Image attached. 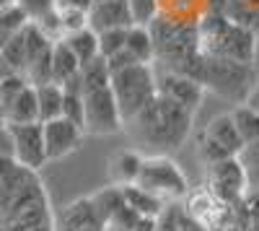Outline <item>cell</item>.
Masks as SVG:
<instances>
[{"label": "cell", "mask_w": 259, "mask_h": 231, "mask_svg": "<svg viewBox=\"0 0 259 231\" xmlns=\"http://www.w3.org/2000/svg\"><path fill=\"white\" fill-rule=\"evenodd\" d=\"M192 114L194 112L156 94L124 125L138 145H145L153 153H171L184 145L192 130Z\"/></svg>", "instance_id": "6da1fadb"}, {"label": "cell", "mask_w": 259, "mask_h": 231, "mask_svg": "<svg viewBox=\"0 0 259 231\" xmlns=\"http://www.w3.org/2000/svg\"><path fill=\"white\" fill-rule=\"evenodd\" d=\"M197 45L202 55L251 65L256 52V34L228 21L223 13H205L197 21Z\"/></svg>", "instance_id": "7a4b0ae2"}, {"label": "cell", "mask_w": 259, "mask_h": 231, "mask_svg": "<svg viewBox=\"0 0 259 231\" xmlns=\"http://www.w3.org/2000/svg\"><path fill=\"white\" fill-rule=\"evenodd\" d=\"M109 89L117 101L122 125L133 120L145 104L156 96V70L153 62H133L127 68L109 73Z\"/></svg>", "instance_id": "3957f363"}, {"label": "cell", "mask_w": 259, "mask_h": 231, "mask_svg": "<svg viewBox=\"0 0 259 231\" xmlns=\"http://www.w3.org/2000/svg\"><path fill=\"white\" fill-rule=\"evenodd\" d=\"M200 83L205 86V91H215L233 101H246L249 91L254 89V70L246 62L202 55Z\"/></svg>", "instance_id": "277c9868"}, {"label": "cell", "mask_w": 259, "mask_h": 231, "mask_svg": "<svg viewBox=\"0 0 259 231\" xmlns=\"http://www.w3.org/2000/svg\"><path fill=\"white\" fill-rule=\"evenodd\" d=\"M135 187H140V190L148 192V195L158 198L161 203L184 198L187 190H189L184 172L177 166L174 159H168V153L143 156L140 172H138V179H135Z\"/></svg>", "instance_id": "5b68a950"}, {"label": "cell", "mask_w": 259, "mask_h": 231, "mask_svg": "<svg viewBox=\"0 0 259 231\" xmlns=\"http://www.w3.org/2000/svg\"><path fill=\"white\" fill-rule=\"evenodd\" d=\"M83 91V117L80 128L83 133L91 135H112L122 128V120L117 112V101L109 89V83L104 86H80Z\"/></svg>", "instance_id": "8992f818"}, {"label": "cell", "mask_w": 259, "mask_h": 231, "mask_svg": "<svg viewBox=\"0 0 259 231\" xmlns=\"http://www.w3.org/2000/svg\"><path fill=\"white\" fill-rule=\"evenodd\" d=\"M241 138L236 133L233 122H231V114H218L212 117L205 130L197 140V153L205 164H215V161H223V159H233L236 153L241 151Z\"/></svg>", "instance_id": "52a82bcc"}, {"label": "cell", "mask_w": 259, "mask_h": 231, "mask_svg": "<svg viewBox=\"0 0 259 231\" xmlns=\"http://www.w3.org/2000/svg\"><path fill=\"white\" fill-rule=\"evenodd\" d=\"M11 135V159L16 166L29 172H39L47 164L45 138H41V122L29 125H6Z\"/></svg>", "instance_id": "ba28073f"}, {"label": "cell", "mask_w": 259, "mask_h": 231, "mask_svg": "<svg viewBox=\"0 0 259 231\" xmlns=\"http://www.w3.org/2000/svg\"><path fill=\"white\" fill-rule=\"evenodd\" d=\"M207 190L223 200L226 205L228 203H236L246 190H249V182H246V174L241 169L239 159H223V161H215V164H207Z\"/></svg>", "instance_id": "9c48e42d"}, {"label": "cell", "mask_w": 259, "mask_h": 231, "mask_svg": "<svg viewBox=\"0 0 259 231\" xmlns=\"http://www.w3.org/2000/svg\"><path fill=\"white\" fill-rule=\"evenodd\" d=\"M156 94L179 104V107H184L189 112H197L202 99H205V86L200 81H194L189 75H182V73L156 70Z\"/></svg>", "instance_id": "30bf717a"}, {"label": "cell", "mask_w": 259, "mask_h": 231, "mask_svg": "<svg viewBox=\"0 0 259 231\" xmlns=\"http://www.w3.org/2000/svg\"><path fill=\"white\" fill-rule=\"evenodd\" d=\"M41 138H45L47 161H57L78 151V145L83 140V128L68 117H55V120L41 122Z\"/></svg>", "instance_id": "8fae6325"}, {"label": "cell", "mask_w": 259, "mask_h": 231, "mask_svg": "<svg viewBox=\"0 0 259 231\" xmlns=\"http://www.w3.org/2000/svg\"><path fill=\"white\" fill-rule=\"evenodd\" d=\"M52 226H55V231H104L106 228V223L101 221L91 198H83V200L65 205L57 221H52Z\"/></svg>", "instance_id": "7c38bea8"}, {"label": "cell", "mask_w": 259, "mask_h": 231, "mask_svg": "<svg viewBox=\"0 0 259 231\" xmlns=\"http://www.w3.org/2000/svg\"><path fill=\"white\" fill-rule=\"evenodd\" d=\"M85 21H89L91 31H106V29H127L133 26V16H130L127 0H101V3H91L85 11Z\"/></svg>", "instance_id": "4fadbf2b"}, {"label": "cell", "mask_w": 259, "mask_h": 231, "mask_svg": "<svg viewBox=\"0 0 259 231\" xmlns=\"http://www.w3.org/2000/svg\"><path fill=\"white\" fill-rule=\"evenodd\" d=\"M3 122H6V125H29V122H39L36 91H34L31 83H26V86L21 89V94L6 107Z\"/></svg>", "instance_id": "5bb4252c"}, {"label": "cell", "mask_w": 259, "mask_h": 231, "mask_svg": "<svg viewBox=\"0 0 259 231\" xmlns=\"http://www.w3.org/2000/svg\"><path fill=\"white\" fill-rule=\"evenodd\" d=\"M143 156L138 151H117L109 159V182L114 187H130L135 184L138 172H140Z\"/></svg>", "instance_id": "9a60e30c"}, {"label": "cell", "mask_w": 259, "mask_h": 231, "mask_svg": "<svg viewBox=\"0 0 259 231\" xmlns=\"http://www.w3.org/2000/svg\"><path fill=\"white\" fill-rule=\"evenodd\" d=\"M50 60H52V83H57V86H62V83H68L70 78H75L78 70H80V62L75 60V55L70 52V47L65 45L62 39L52 42Z\"/></svg>", "instance_id": "2e32d148"}, {"label": "cell", "mask_w": 259, "mask_h": 231, "mask_svg": "<svg viewBox=\"0 0 259 231\" xmlns=\"http://www.w3.org/2000/svg\"><path fill=\"white\" fill-rule=\"evenodd\" d=\"M62 42L70 47V52L75 55V60L80 62V65H85V62H91V60L99 57V36H96V31H91L89 26L65 34Z\"/></svg>", "instance_id": "e0dca14e"}, {"label": "cell", "mask_w": 259, "mask_h": 231, "mask_svg": "<svg viewBox=\"0 0 259 231\" xmlns=\"http://www.w3.org/2000/svg\"><path fill=\"white\" fill-rule=\"evenodd\" d=\"M122 198H124V205L130 208V211H135L140 218H150V221H153V218L163 211V205H166V203H161L158 198L143 192L140 187H135V184L122 187Z\"/></svg>", "instance_id": "ac0fdd59"}, {"label": "cell", "mask_w": 259, "mask_h": 231, "mask_svg": "<svg viewBox=\"0 0 259 231\" xmlns=\"http://www.w3.org/2000/svg\"><path fill=\"white\" fill-rule=\"evenodd\" d=\"M124 50L133 55L135 62H153V39H150L148 26H140V24L127 26Z\"/></svg>", "instance_id": "d6986e66"}, {"label": "cell", "mask_w": 259, "mask_h": 231, "mask_svg": "<svg viewBox=\"0 0 259 231\" xmlns=\"http://www.w3.org/2000/svg\"><path fill=\"white\" fill-rule=\"evenodd\" d=\"M34 91H36L39 122L62 117V86H57V83H41V86H34Z\"/></svg>", "instance_id": "ffe728a7"}, {"label": "cell", "mask_w": 259, "mask_h": 231, "mask_svg": "<svg viewBox=\"0 0 259 231\" xmlns=\"http://www.w3.org/2000/svg\"><path fill=\"white\" fill-rule=\"evenodd\" d=\"M228 114H231V122H233L236 133H239L241 143H251V140L259 138V112L251 104L241 101L239 107H233Z\"/></svg>", "instance_id": "44dd1931"}, {"label": "cell", "mask_w": 259, "mask_h": 231, "mask_svg": "<svg viewBox=\"0 0 259 231\" xmlns=\"http://www.w3.org/2000/svg\"><path fill=\"white\" fill-rule=\"evenodd\" d=\"M236 159H239L241 169L246 174L249 187H259V138L251 143H244L241 151L236 153Z\"/></svg>", "instance_id": "7402d4cb"}, {"label": "cell", "mask_w": 259, "mask_h": 231, "mask_svg": "<svg viewBox=\"0 0 259 231\" xmlns=\"http://www.w3.org/2000/svg\"><path fill=\"white\" fill-rule=\"evenodd\" d=\"M0 55L6 57V62L16 70V73H24L26 68V45H24V34H13L3 47H0Z\"/></svg>", "instance_id": "603a6c76"}, {"label": "cell", "mask_w": 259, "mask_h": 231, "mask_svg": "<svg viewBox=\"0 0 259 231\" xmlns=\"http://www.w3.org/2000/svg\"><path fill=\"white\" fill-rule=\"evenodd\" d=\"M24 24H26V16L18 6H13L8 11H0V47H3L13 34H18L24 29Z\"/></svg>", "instance_id": "cb8c5ba5"}, {"label": "cell", "mask_w": 259, "mask_h": 231, "mask_svg": "<svg viewBox=\"0 0 259 231\" xmlns=\"http://www.w3.org/2000/svg\"><path fill=\"white\" fill-rule=\"evenodd\" d=\"M127 8H130V16H133V24H140V26H148L161 11L158 0H127Z\"/></svg>", "instance_id": "d4e9b609"}, {"label": "cell", "mask_w": 259, "mask_h": 231, "mask_svg": "<svg viewBox=\"0 0 259 231\" xmlns=\"http://www.w3.org/2000/svg\"><path fill=\"white\" fill-rule=\"evenodd\" d=\"M124 34L127 29H106V31H99V57H112L114 52H119L124 47Z\"/></svg>", "instance_id": "484cf974"}, {"label": "cell", "mask_w": 259, "mask_h": 231, "mask_svg": "<svg viewBox=\"0 0 259 231\" xmlns=\"http://www.w3.org/2000/svg\"><path fill=\"white\" fill-rule=\"evenodd\" d=\"M57 16H60L62 34H70V31H78V29H83V26H89V21H85V11H80V8L57 6Z\"/></svg>", "instance_id": "4316f807"}, {"label": "cell", "mask_w": 259, "mask_h": 231, "mask_svg": "<svg viewBox=\"0 0 259 231\" xmlns=\"http://www.w3.org/2000/svg\"><path fill=\"white\" fill-rule=\"evenodd\" d=\"M16 6L24 11L26 21H39L57 8V0H18Z\"/></svg>", "instance_id": "83f0119b"}, {"label": "cell", "mask_w": 259, "mask_h": 231, "mask_svg": "<svg viewBox=\"0 0 259 231\" xmlns=\"http://www.w3.org/2000/svg\"><path fill=\"white\" fill-rule=\"evenodd\" d=\"M3 156H11V135H8L6 122L0 125V159Z\"/></svg>", "instance_id": "f1b7e54d"}, {"label": "cell", "mask_w": 259, "mask_h": 231, "mask_svg": "<svg viewBox=\"0 0 259 231\" xmlns=\"http://www.w3.org/2000/svg\"><path fill=\"white\" fill-rule=\"evenodd\" d=\"M246 104H251V107L259 112V83H256V86L249 91V96H246Z\"/></svg>", "instance_id": "f546056e"}, {"label": "cell", "mask_w": 259, "mask_h": 231, "mask_svg": "<svg viewBox=\"0 0 259 231\" xmlns=\"http://www.w3.org/2000/svg\"><path fill=\"white\" fill-rule=\"evenodd\" d=\"M24 231H55V226H52V218H50V221L34 223V226H29V228H24Z\"/></svg>", "instance_id": "4dcf8cb0"}, {"label": "cell", "mask_w": 259, "mask_h": 231, "mask_svg": "<svg viewBox=\"0 0 259 231\" xmlns=\"http://www.w3.org/2000/svg\"><path fill=\"white\" fill-rule=\"evenodd\" d=\"M11 73H16L11 65H8V62H6V57L3 55H0V81H3V78H8Z\"/></svg>", "instance_id": "1f68e13d"}, {"label": "cell", "mask_w": 259, "mask_h": 231, "mask_svg": "<svg viewBox=\"0 0 259 231\" xmlns=\"http://www.w3.org/2000/svg\"><path fill=\"white\" fill-rule=\"evenodd\" d=\"M18 3V0H0V11H8V8H13Z\"/></svg>", "instance_id": "d6a6232c"}, {"label": "cell", "mask_w": 259, "mask_h": 231, "mask_svg": "<svg viewBox=\"0 0 259 231\" xmlns=\"http://www.w3.org/2000/svg\"><path fill=\"white\" fill-rule=\"evenodd\" d=\"M244 3H246L251 11H256V13H259V0H244Z\"/></svg>", "instance_id": "836d02e7"}, {"label": "cell", "mask_w": 259, "mask_h": 231, "mask_svg": "<svg viewBox=\"0 0 259 231\" xmlns=\"http://www.w3.org/2000/svg\"><path fill=\"white\" fill-rule=\"evenodd\" d=\"M104 231H127V228H117V226H106Z\"/></svg>", "instance_id": "e575fe53"}, {"label": "cell", "mask_w": 259, "mask_h": 231, "mask_svg": "<svg viewBox=\"0 0 259 231\" xmlns=\"http://www.w3.org/2000/svg\"><path fill=\"white\" fill-rule=\"evenodd\" d=\"M91 3H101V0H91Z\"/></svg>", "instance_id": "d590c367"}, {"label": "cell", "mask_w": 259, "mask_h": 231, "mask_svg": "<svg viewBox=\"0 0 259 231\" xmlns=\"http://www.w3.org/2000/svg\"><path fill=\"white\" fill-rule=\"evenodd\" d=\"M0 125H3V120H0Z\"/></svg>", "instance_id": "8d00e7d4"}, {"label": "cell", "mask_w": 259, "mask_h": 231, "mask_svg": "<svg viewBox=\"0 0 259 231\" xmlns=\"http://www.w3.org/2000/svg\"><path fill=\"white\" fill-rule=\"evenodd\" d=\"M0 120H3V117H0Z\"/></svg>", "instance_id": "74e56055"}]
</instances>
